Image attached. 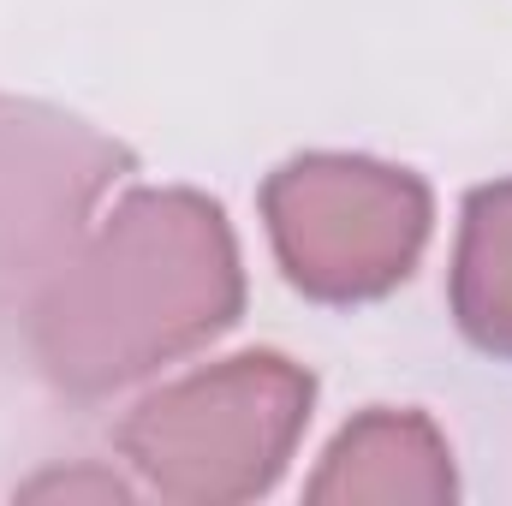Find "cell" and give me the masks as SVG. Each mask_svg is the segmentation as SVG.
Wrapping results in <instances>:
<instances>
[{
  "label": "cell",
  "mask_w": 512,
  "mask_h": 506,
  "mask_svg": "<svg viewBox=\"0 0 512 506\" xmlns=\"http://www.w3.org/2000/svg\"><path fill=\"white\" fill-rule=\"evenodd\" d=\"M239 304L245 268L221 203L203 191H131L36 292L30 340L42 376L90 399L197 352Z\"/></svg>",
  "instance_id": "cell-1"
},
{
  "label": "cell",
  "mask_w": 512,
  "mask_h": 506,
  "mask_svg": "<svg viewBox=\"0 0 512 506\" xmlns=\"http://www.w3.org/2000/svg\"><path fill=\"white\" fill-rule=\"evenodd\" d=\"M316 381L274 352H245L149 393L120 423V453L143 489L179 506L256 501L280 483Z\"/></svg>",
  "instance_id": "cell-2"
},
{
  "label": "cell",
  "mask_w": 512,
  "mask_h": 506,
  "mask_svg": "<svg viewBox=\"0 0 512 506\" xmlns=\"http://www.w3.org/2000/svg\"><path fill=\"white\" fill-rule=\"evenodd\" d=\"M286 280L322 304L382 298L429 239V185L364 155H298L262 185Z\"/></svg>",
  "instance_id": "cell-3"
},
{
  "label": "cell",
  "mask_w": 512,
  "mask_h": 506,
  "mask_svg": "<svg viewBox=\"0 0 512 506\" xmlns=\"http://www.w3.org/2000/svg\"><path fill=\"white\" fill-rule=\"evenodd\" d=\"M120 173H131V155L114 137L60 108L0 96V310L36 304Z\"/></svg>",
  "instance_id": "cell-4"
},
{
  "label": "cell",
  "mask_w": 512,
  "mask_h": 506,
  "mask_svg": "<svg viewBox=\"0 0 512 506\" xmlns=\"http://www.w3.org/2000/svg\"><path fill=\"white\" fill-rule=\"evenodd\" d=\"M453 489V453L423 411H364L334 435L304 495L316 506H441Z\"/></svg>",
  "instance_id": "cell-5"
},
{
  "label": "cell",
  "mask_w": 512,
  "mask_h": 506,
  "mask_svg": "<svg viewBox=\"0 0 512 506\" xmlns=\"http://www.w3.org/2000/svg\"><path fill=\"white\" fill-rule=\"evenodd\" d=\"M453 316L471 346L512 358V179L465 197L453 251Z\"/></svg>",
  "instance_id": "cell-6"
},
{
  "label": "cell",
  "mask_w": 512,
  "mask_h": 506,
  "mask_svg": "<svg viewBox=\"0 0 512 506\" xmlns=\"http://www.w3.org/2000/svg\"><path fill=\"white\" fill-rule=\"evenodd\" d=\"M24 495H96V501H126L131 489L120 483V477H42V483H30Z\"/></svg>",
  "instance_id": "cell-7"
}]
</instances>
